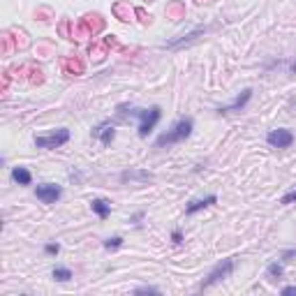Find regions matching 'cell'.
I'll return each mask as SVG.
<instances>
[{"mask_svg": "<svg viewBox=\"0 0 296 296\" xmlns=\"http://www.w3.org/2000/svg\"><path fill=\"white\" fill-rule=\"evenodd\" d=\"M283 273H285L283 262H273V264H269V269H266V276H269L271 280H280Z\"/></svg>", "mask_w": 296, "mask_h": 296, "instance_id": "15", "label": "cell"}, {"mask_svg": "<svg viewBox=\"0 0 296 296\" xmlns=\"http://www.w3.org/2000/svg\"><path fill=\"white\" fill-rule=\"evenodd\" d=\"M130 114H135L139 118V137L146 139L150 132L155 130L157 121L162 118V109L160 107H150V109H132Z\"/></svg>", "mask_w": 296, "mask_h": 296, "instance_id": "2", "label": "cell"}, {"mask_svg": "<svg viewBox=\"0 0 296 296\" xmlns=\"http://www.w3.org/2000/svg\"><path fill=\"white\" fill-rule=\"evenodd\" d=\"M63 72L65 74H83V63L81 61H76V58H65L63 61Z\"/></svg>", "mask_w": 296, "mask_h": 296, "instance_id": "14", "label": "cell"}, {"mask_svg": "<svg viewBox=\"0 0 296 296\" xmlns=\"http://www.w3.org/2000/svg\"><path fill=\"white\" fill-rule=\"evenodd\" d=\"M171 241H174V243H181V241H183L181 229H174V231H171Z\"/></svg>", "mask_w": 296, "mask_h": 296, "instance_id": "23", "label": "cell"}, {"mask_svg": "<svg viewBox=\"0 0 296 296\" xmlns=\"http://www.w3.org/2000/svg\"><path fill=\"white\" fill-rule=\"evenodd\" d=\"M206 33V28H195L192 33H188V35H181L178 40H171V42H167L164 44V49H181V47H185V44H190V42H195L199 35H204Z\"/></svg>", "mask_w": 296, "mask_h": 296, "instance_id": "10", "label": "cell"}, {"mask_svg": "<svg viewBox=\"0 0 296 296\" xmlns=\"http://www.w3.org/2000/svg\"><path fill=\"white\" fill-rule=\"evenodd\" d=\"M44 252H47V255H58V252H61V245H58V243H47V245H44Z\"/></svg>", "mask_w": 296, "mask_h": 296, "instance_id": "20", "label": "cell"}, {"mask_svg": "<svg viewBox=\"0 0 296 296\" xmlns=\"http://www.w3.org/2000/svg\"><path fill=\"white\" fill-rule=\"evenodd\" d=\"M90 209L97 213V218L107 220L109 213H111V204H109L107 199H93V202H90Z\"/></svg>", "mask_w": 296, "mask_h": 296, "instance_id": "12", "label": "cell"}, {"mask_svg": "<svg viewBox=\"0 0 296 296\" xmlns=\"http://www.w3.org/2000/svg\"><path fill=\"white\" fill-rule=\"evenodd\" d=\"M70 142V130L61 128L51 132V135H37L35 137V146L37 148H61L63 144Z\"/></svg>", "mask_w": 296, "mask_h": 296, "instance_id": "4", "label": "cell"}, {"mask_svg": "<svg viewBox=\"0 0 296 296\" xmlns=\"http://www.w3.org/2000/svg\"><path fill=\"white\" fill-rule=\"evenodd\" d=\"M296 202V190H292V192H287V195L280 199V204H285V206H290V204Z\"/></svg>", "mask_w": 296, "mask_h": 296, "instance_id": "21", "label": "cell"}, {"mask_svg": "<svg viewBox=\"0 0 296 296\" xmlns=\"http://www.w3.org/2000/svg\"><path fill=\"white\" fill-rule=\"evenodd\" d=\"M266 142L273 148H290L294 144V135H292L290 130L278 128V130H271L269 135H266Z\"/></svg>", "mask_w": 296, "mask_h": 296, "instance_id": "7", "label": "cell"}, {"mask_svg": "<svg viewBox=\"0 0 296 296\" xmlns=\"http://www.w3.org/2000/svg\"><path fill=\"white\" fill-rule=\"evenodd\" d=\"M142 220H144V211H139V213H135V216H132V222H135V224H139Z\"/></svg>", "mask_w": 296, "mask_h": 296, "instance_id": "24", "label": "cell"}, {"mask_svg": "<svg viewBox=\"0 0 296 296\" xmlns=\"http://www.w3.org/2000/svg\"><path fill=\"white\" fill-rule=\"evenodd\" d=\"M294 257H296V248H290V250H285L283 255H280V262L287 264V262H292Z\"/></svg>", "mask_w": 296, "mask_h": 296, "instance_id": "19", "label": "cell"}, {"mask_svg": "<svg viewBox=\"0 0 296 296\" xmlns=\"http://www.w3.org/2000/svg\"><path fill=\"white\" fill-rule=\"evenodd\" d=\"M250 100H252V88H245V90H241V95H238L231 104H224V107L218 109V114H236V111H243V109L248 107Z\"/></svg>", "mask_w": 296, "mask_h": 296, "instance_id": "8", "label": "cell"}, {"mask_svg": "<svg viewBox=\"0 0 296 296\" xmlns=\"http://www.w3.org/2000/svg\"><path fill=\"white\" fill-rule=\"evenodd\" d=\"M93 135L102 142V146H109V144L114 142V137H116V128H114V123H109V121L100 123V125H97V128L93 130Z\"/></svg>", "mask_w": 296, "mask_h": 296, "instance_id": "9", "label": "cell"}, {"mask_svg": "<svg viewBox=\"0 0 296 296\" xmlns=\"http://www.w3.org/2000/svg\"><path fill=\"white\" fill-rule=\"evenodd\" d=\"M236 269V259L234 257H229V259H222L220 264H218L216 269L209 273V278L202 283V290H209V287H213L216 283H220V280H224V278H229L231 273H234Z\"/></svg>", "mask_w": 296, "mask_h": 296, "instance_id": "3", "label": "cell"}, {"mask_svg": "<svg viewBox=\"0 0 296 296\" xmlns=\"http://www.w3.org/2000/svg\"><path fill=\"white\" fill-rule=\"evenodd\" d=\"M12 181L19 183V185H30L33 176H30V171H28L26 167H14L12 169Z\"/></svg>", "mask_w": 296, "mask_h": 296, "instance_id": "13", "label": "cell"}, {"mask_svg": "<svg viewBox=\"0 0 296 296\" xmlns=\"http://www.w3.org/2000/svg\"><path fill=\"white\" fill-rule=\"evenodd\" d=\"M192 130H195V121H192V118H181L171 130H167L164 135L157 137L155 146L164 148V146H174V144H178V142H185V139L192 135Z\"/></svg>", "mask_w": 296, "mask_h": 296, "instance_id": "1", "label": "cell"}, {"mask_svg": "<svg viewBox=\"0 0 296 296\" xmlns=\"http://www.w3.org/2000/svg\"><path fill=\"white\" fill-rule=\"evenodd\" d=\"M51 276H54V280H58V283H68L70 278H72V271L65 269V266H56Z\"/></svg>", "mask_w": 296, "mask_h": 296, "instance_id": "17", "label": "cell"}, {"mask_svg": "<svg viewBox=\"0 0 296 296\" xmlns=\"http://www.w3.org/2000/svg\"><path fill=\"white\" fill-rule=\"evenodd\" d=\"M283 294H296V287H285Z\"/></svg>", "mask_w": 296, "mask_h": 296, "instance_id": "25", "label": "cell"}, {"mask_svg": "<svg viewBox=\"0 0 296 296\" xmlns=\"http://www.w3.org/2000/svg\"><path fill=\"white\" fill-rule=\"evenodd\" d=\"M102 28H104V19H102L100 14H86V16L79 21V26H76V37L95 35V33H100Z\"/></svg>", "mask_w": 296, "mask_h": 296, "instance_id": "5", "label": "cell"}, {"mask_svg": "<svg viewBox=\"0 0 296 296\" xmlns=\"http://www.w3.org/2000/svg\"><path fill=\"white\" fill-rule=\"evenodd\" d=\"M135 294H160V290L157 287H139V290H135Z\"/></svg>", "mask_w": 296, "mask_h": 296, "instance_id": "22", "label": "cell"}, {"mask_svg": "<svg viewBox=\"0 0 296 296\" xmlns=\"http://www.w3.org/2000/svg\"><path fill=\"white\" fill-rule=\"evenodd\" d=\"M121 178L123 181H150L153 176L146 174V171H123Z\"/></svg>", "mask_w": 296, "mask_h": 296, "instance_id": "16", "label": "cell"}, {"mask_svg": "<svg viewBox=\"0 0 296 296\" xmlns=\"http://www.w3.org/2000/svg\"><path fill=\"white\" fill-rule=\"evenodd\" d=\"M121 245H123V236H114V238L104 241V248L107 250H116V248H121Z\"/></svg>", "mask_w": 296, "mask_h": 296, "instance_id": "18", "label": "cell"}, {"mask_svg": "<svg viewBox=\"0 0 296 296\" xmlns=\"http://www.w3.org/2000/svg\"><path fill=\"white\" fill-rule=\"evenodd\" d=\"M61 195H63V188L56 185V183H42V185L35 188V197H37L42 204H56L61 199Z\"/></svg>", "mask_w": 296, "mask_h": 296, "instance_id": "6", "label": "cell"}, {"mask_svg": "<svg viewBox=\"0 0 296 296\" xmlns=\"http://www.w3.org/2000/svg\"><path fill=\"white\" fill-rule=\"evenodd\" d=\"M216 202H218L216 195H209V197H204V199H195V202H190L188 206H185V213H188V216H195L197 211L209 209V206H213Z\"/></svg>", "mask_w": 296, "mask_h": 296, "instance_id": "11", "label": "cell"}, {"mask_svg": "<svg viewBox=\"0 0 296 296\" xmlns=\"http://www.w3.org/2000/svg\"><path fill=\"white\" fill-rule=\"evenodd\" d=\"M292 72H294V74H296V61H294V63H292Z\"/></svg>", "mask_w": 296, "mask_h": 296, "instance_id": "26", "label": "cell"}]
</instances>
